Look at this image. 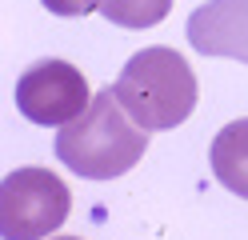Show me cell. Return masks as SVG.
Instances as JSON below:
<instances>
[{"label":"cell","mask_w":248,"mask_h":240,"mask_svg":"<svg viewBox=\"0 0 248 240\" xmlns=\"http://www.w3.org/2000/svg\"><path fill=\"white\" fill-rule=\"evenodd\" d=\"M56 240H76V236H56Z\"/></svg>","instance_id":"9c48e42d"},{"label":"cell","mask_w":248,"mask_h":240,"mask_svg":"<svg viewBox=\"0 0 248 240\" xmlns=\"http://www.w3.org/2000/svg\"><path fill=\"white\" fill-rule=\"evenodd\" d=\"M188 44L200 56L248 64V0H204L188 16Z\"/></svg>","instance_id":"5b68a950"},{"label":"cell","mask_w":248,"mask_h":240,"mask_svg":"<svg viewBox=\"0 0 248 240\" xmlns=\"http://www.w3.org/2000/svg\"><path fill=\"white\" fill-rule=\"evenodd\" d=\"M72 192L48 168H16L0 184V232L4 240H44L68 220Z\"/></svg>","instance_id":"3957f363"},{"label":"cell","mask_w":248,"mask_h":240,"mask_svg":"<svg viewBox=\"0 0 248 240\" xmlns=\"http://www.w3.org/2000/svg\"><path fill=\"white\" fill-rule=\"evenodd\" d=\"M168 12H172V0H100V16L116 28H128V32L160 24Z\"/></svg>","instance_id":"52a82bcc"},{"label":"cell","mask_w":248,"mask_h":240,"mask_svg":"<svg viewBox=\"0 0 248 240\" xmlns=\"http://www.w3.org/2000/svg\"><path fill=\"white\" fill-rule=\"evenodd\" d=\"M208 164H212V176L228 192L248 200V116L232 120L216 132L212 148H208Z\"/></svg>","instance_id":"8992f818"},{"label":"cell","mask_w":248,"mask_h":240,"mask_svg":"<svg viewBox=\"0 0 248 240\" xmlns=\"http://www.w3.org/2000/svg\"><path fill=\"white\" fill-rule=\"evenodd\" d=\"M88 104H92L88 80L76 72L68 60H40V64H32V68L20 76V84H16V108L32 124L64 128L76 116H84Z\"/></svg>","instance_id":"277c9868"},{"label":"cell","mask_w":248,"mask_h":240,"mask_svg":"<svg viewBox=\"0 0 248 240\" xmlns=\"http://www.w3.org/2000/svg\"><path fill=\"white\" fill-rule=\"evenodd\" d=\"M112 92L144 132H168L196 108V76L176 48H140L120 68Z\"/></svg>","instance_id":"7a4b0ae2"},{"label":"cell","mask_w":248,"mask_h":240,"mask_svg":"<svg viewBox=\"0 0 248 240\" xmlns=\"http://www.w3.org/2000/svg\"><path fill=\"white\" fill-rule=\"evenodd\" d=\"M148 148V132L120 108L116 92L104 88L92 96L84 116L56 132V160L84 180L124 176Z\"/></svg>","instance_id":"6da1fadb"},{"label":"cell","mask_w":248,"mask_h":240,"mask_svg":"<svg viewBox=\"0 0 248 240\" xmlns=\"http://www.w3.org/2000/svg\"><path fill=\"white\" fill-rule=\"evenodd\" d=\"M48 12L56 16H84V12H100V0H40Z\"/></svg>","instance_id":"ba28073f"}]
</instances>
